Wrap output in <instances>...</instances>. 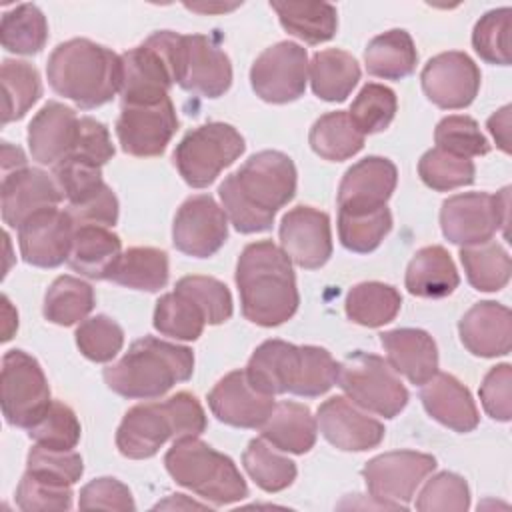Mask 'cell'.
Instances as JSON below:
<instances>
[{"label": "cell", "instance_id": "1", "mask_svg": "<svg viewBox=\"0 0 512 512\" xmlns=\"http://www.w3.org/2000/svg\"><path fill=\"white\" fill-rule=\"evenodd\" d=\"M296 194V166L284 152L252 154L218 188L222 208L242 234L266 232L274 214Z\"/></svg>", "mask_w": 512, "mask_h": 512}, {"label": "cell", "instance_id": "2", "mask_svg": "<svg viewBox=\"0 0 512 512\" xmlns=\"http://www.w3.org/2000/svg\"><path fill=\"white\" fill-rule=\"evenodd\" d=\"M236 286L242 314L258 326H280L300 304L292 260L272 240L248 244L238 256Z\"/></svg>", "mask_w": 512, "mask_h": 512}, {"label": "cell", "instance_id": "3", "mask_svg": "<svg viewBox=\"0 0 512 512\" xmlns=\"http://www.w3.org/2000/svg\"><path fill=\"white\" fill-rule=\"evenodd\" d=\"M46 76L56 94L92 110L120 92L122 58L88 38H72L52 50Z\"/></svg>", "mask_w": 512, "mask_h": 512}, {"label": "cell", "instance_id": "4", "mask_svg": "<svg viewBox=\"0 0 512 512\" xmlns=\"http://www.w3.org/2000/svg\"><path fill=\"white\" fill-rule=\"evenodd\" d=\"M192 372L194 354L188 346L144 336L116 364L104 368V382L124 398L154 400L174 384L190 380Z\"/></svg>", "mask_w": 512, "mask_h": 512}, {"label": "cell", "instance_id": "5", "mask_svg": "<svg viewBox=\"0 0 512 512\" xmlns=\"http://www.w3.org/2000/svg\"><path fill=\"white\" fill-rule=\"evenodd\" d=\"M206 426L198 398L190 392H176L164 402L132 406L116 430V446L126 458L144 460L154 456L170 438L200 436Z\"/></svg>", "mask_w": 512, "mask_h": 512}, {"label": "cell", "instance_id": "6", "mask_svg": "<svg viewBox=\"0 0 512 512\" xmlns=\"http://www.w3.org/2000/svg\"><path fill=\"white\" fill-rule=\"evenodd\" d=\"M164 466L176 484L216 506L234 504L248 496V486L234 460L198 436L174 440L164 456Z\"/></svg>", "mask_w": 512, "mask_h": 512}, {"label": "cell", "instance_id": "7", "mask_svg": "<svg viewBox=\"0 0 512 512\" xmlns=\"http://www.w3.org/2000/svg\"><path fill=\"white\" fill-rule=\"evenodd\" d=\"M168 52L174 82L186 92L218 98L232 84L230 58L204 34L168 32Z\"/></svg>", "mask_w": 512, "mask_h": 512}, {"label": "cell", "instance_id": "8", "mask_svg": "<svg viewBox=\"0 0 512 512\" xmlns=\"http://www.w3.org/2000/svg\"><path fill=\"white\" fill-rule=\"evenodd\" d=\"M242 134L226 122H208L190 130L174 150V166L192 188H206L244 152Z\"/></svg>", "mask_w": 512, "mask_h": 512}, {"label": "cell", "instance_id": "9", "mask_svg": "<svg viewBox=\"0 0 512 512\" xmlns=\"http://www.w3.org/2000/svg\"><path fill=\"white\" fill-rule=\"evenodd\" d=\"M338 386L362 410L394 418L408 404V390L388 360L356 352L338 366Z\"/></svg>", "mask_w": 512, "mask_h": 512}, {"label": "cell", "instance_id": "10", "mask_svg": "<svg viewBox=\"0 0 512 512\" xmlns=\"http://www.w3.org/2000/svg\"><path fill=\"white\" fill-rule=\"evenodd\" d=\"M2 414L8 424L32 428L50 408V386L38 360L24 350H8L2 358Z\"/></svg>", "mask_w": 512, "mask_h": 512}, {"label": "cell", "instance_id": "11", "mask_svg": "<svg viewBox=\"0 0 512 512\" xmlns=\"http://www.w3.org/2000/svg\"><path fill=\"white\" fill-rule=\"evenodd\" d=\"M508 196V186L498 194L464 192L450 196L440 210L442 234L462 248L492 240L508 222Z\"/></svg>", "mask_w": 512, "mask_h": 512}, {"label": "cell", "instance_id": "12", "mask_svg": "<svg viewBox=\"0 0 512 512\" xmlns=\"http://www.w3.org/2000/svg\"><path fill=\"white\" fill-rule=\"evenodd\" d=\"M120 58L122 104H152L168 98V90L174 84L168 54V30L154 32Z\"/></svg>", "mask_w": 512, "mask_h": 512}, {"label": "cell", "instance_id": "13", "mask_svg": "<svg viewBox=\"0 0 512 512\" xmlns=\"http://www.w3.org/2000/svg\"><path fill=\"white\" fill-rule=\"evenodd\" d=\"M436 468V458L414 450L384 452L368 460L362 478L370 496L386 508H406L416 488Z\"/></svg>", "mask_w": 512, "mask_h": 512}, {"label": "cell", "instance_id": "14", "mask_svg": "<svg viewBox=\"0 0 512 512\" xmlns=\"http://www.w3.org/2000/svg\"><path fill=\"white\" fill-rule=\"evenodd\" d=\"M308 54L296 42L268 46L250 68V84L256 96L270 104L298 100L306 90Z\"/></svg>", "mask_w": 512, "mask_h": 512}, {"label": "cell", "instance_id": "15", "mask_svg": "<svg viewBox=\"0 0 512 512\" xmlns=\"http://www.w3.org/2000/svg\"><path fill=\"white\" fill-rule=\"evenodd\" d=\"M178 128L176 110L170 98L152 104H122L116 120V136L130 156H160Z\"/></svg>", "mask_w": 512, "mask_h": 512}, {"label": "cell", "instance_id": "16", "mask_svg": "<svg viewBox=\"0 0 512 512\" xmlns=\"http://www.w3.org/2000/svg\"><path fill=\"white\" fill-rule=\"evenodd\" d=\"M228 238V216L208 194H198L182 202L172 224L174 246L188 256L208 258L216 254Z\"/></svg>", "mask_w": 512, "mask_h": 512}, {"label": "cell", "instance_id": "17", "mask_svg": "<svg viewBox=\"0 0 512 512\" xmlns=\"http://www.w3.org/2000/svg\"><path fill=\"white\" fill-rule=\"evenodd\" d=\"M420 80L432 104L444 110H458L474 102L482 76L468 54L450 50L430 58L422 68Z\"/></svg>", "mask_w": 512, "mask_h": 512}, {"label": "cell", "instance_id": "18", "mask_svg": "<svg viewBox=\"0 0 512 512\" xmlns=\"http://www.w3.org/2000/svg\"><path fill=\"white\" fill-rule=\"evenodd\" d=\"M280 246L300 268L324 266L332 256L330 216L312 206L288 210L280 222Z\"/></svg>", "mask_w": 512, "mask_h": 512}, {"label": "cell", "instance_id": "19", "mask_svg": "<svg viewBox=\"0 0 512 512\" xmlns=\"http://www.w3.org/2000/svg\"><path fill=\"white\" fill-rule=\"evenodd\" d=\"M74 220L56 206L32 214L18 228V244L24 262L38 268H56L70 256Z\"/></svg>", "mask_w": 512, "mask_h": 512}, {"label": "cell", "instance_id": "20", "mask_svg": "<svg viewBox=\"0 0 512 512\" xmlns=\"http://www.w3.org/2000/svg\"><path fill=\"white\" fill-rule=\"evenodd\" d=\"M316 424L322 436L344 452L376 448L384 438V426L360 410L350 398L332 396L318 406Z\"/></svg>", "mask_w": 512, "mask_h": 512}, {"label": "cell", "instance_id": "21", "mask_svg": "<svg viewBox=\"0 0 512 512\" xmlns=\"http://www.w3.org/2000/svg\"><path fill=\"white\" fill-rule=\"evenodd\" d=\"M212 414L236 428H262L272 414L274 396L258 392L246 378V370L228 372L220 378L208 394Z\"/></svg>", "mask_w": 512, "mask_h": 512}, {"label": "cell", "instance_id": "22", "mask_svg": "<svg viewBox=\"0 0 512 512\" xmlns=\"http://www.w3.org/2000/svg\"><path fill=\"white\" fill-rule=\"evenodd\" d=\"M62 192L54 178H50L44 170L38 168H16L4 174L0 200H2V220L20 228L24 220L32 214L58 206L62 200Z\"/></svg>", "mask_w": 512, "mask_h": 512}, {"label": "cell", "instance_id": "23", "mask_svg": "<svg viewBox=\"0 0 512 512\" xmlns=\"http://www.w3.org/2000/svg\"><path fill=\"white\" fill-rule=\"evenodd\" d=\"M458 332L462 344L474 356H504L512 348V314L504 304L476 302L460 318Z\"/></svg>", "mask_w": 512, "mask_h": 512}, {"label": "cell", "instance_id": "24", "mask_svg": "<svg viewBox=\"0 0 512 512\" xmlns=\"http://www.w3.org/2000/svg\"><path fill=\"white\" fill-rule=\"evenodd\" d=\"M302 372V346L284 340L262 342L248 360L246 378L262 394H286L296 390Z\"/></svg>", "mask_w": 512, "mask_h": 512}, {"label": "cell", "instance_id": "25", "mask_svg": "<svg viewBox=\"0 0 512 512\" xmlns=\"http://www.w3.org/2000/svg\"><path fill=\"white\" fill-rule=\"evenodd\" d=\"M80 118L70 106L48 102L28 126L30 154L38 164H58L76 144Z\"/></svg>", "mask_w": 512, "mask_h": 512}, {"label": "cell", "instance_id": "26", "mask_svg": "<svg viewBox=\"0 0 512 512\" xmlns=\"http://www.w3.org/2000/svg\"><path fill=\"white\" fill-rule=\"evenodd\" d=\"M398 182L394 162L382 156H368L346 170L338 186V208L386 206Z\"/></svg>", "mask_w": 512, "mask_h": 512}, {"label": "cell", "instance_id": "27", "mask_svg": "<svg viewBox=\"0 0 512 512\" xmlns=\"http://www.w3.org/2000/svg\"><path fill=\"white\" fill-rule=\"evenodd\" d=\"M388 364L412 384H426L438 372V348L434 338L420 328H396L380 334Z\"/></svg>", "mask_w": 512, "mask_h": 512}, {"label": "cell", "instance_id": "28", "mask_svg": "<svg viewBox=\"0 0 512 512\" xmlns=\"http://www.w3.org/2000/svg\"><path fill=\"white\" fill-rule=\"evenodd\" d=\"M420 400L434 420L454 432H472L480 422L478 408L468 388L452 374L436 372L426 384H422Z\"/></svg>", "mask_w": 512, "mask_h": 512}, {"label": "cell", "instance_id": "29", "mask_svg": "<svg viewBox=\"0 0 512 512\" xmlns=\"http://www.w3.org/2000/svg\"><path fill=\"white\" fill-rule=\"evenodd\" d=\"M122 256V242L118 234L106 226L84 224L74 228L68 264L92 280H108Z\"/></svg>", "mask_w": 512, "mask_h": 512}, {"label": "cell", "instance_id": "30", "mask_svg": "<svg viewBox=\"0 0 512 512\" xmlns=\"http://www.w3.org/2000/svg\"><path fill=\"white\" fill-rule=\"evenodd\" d=\"M318 424L310 408L300 402H280L262 424V438L282 452L306 454L316 444Z\"/></svg>", "mask_w": 512, "mask_h": 512}, {"label": "cell", "instance_id": "31", "mask_svg": "<svg viewBox=\"0 0 512 512\" xmlns=\"http://www.w3.org/2000/svg\"><path fill=\"white\" fill-rule=\"evenodd\" d=\"M404 284L412 296L444 298L458 288L460 276L446 248L426 246L412 256Z\"/></svg>", "mask_w": 512, "mask_h": 512}, {"label": "cell", "instance_id": "32", "mask_svg": "<svg viewBox=\"0 0 512 512\" xmlns=\"http://www.w3.org/2000/svg\"><path fill=\"white\" fill-rule=\"evenodd\" d=\"M312 92L326 102H342L360 80L356 58L340 48L320 50L308 64Z\"/></svg>", "mask_w": 512, "mask_h": 512}, {"label": "cell", "instance_id": "33", "mask_svg": "<svg viewBox=\"0 0 512 512\" xmlns=\"http://www.w3.org/2000/svg\"><path fill=\"white\" fill-rule=\"evenodd\" d=\"M364 62L368 74L376 78L402 80L414 72L418 52L406 30L392 28L368 42Z\"/></svg>", "mask_w": 512, "mask_h": 512}, {"label": "cell", "instance_id": "34", "mask_svg": "<svg viewBox=\"0 0 512 512\" xmlns=\"http://www.w3.org/2000/svg\"><path fill=\"white\" fill-rule=\"evenodd\" d=\"M278 14L282 28L304 40L306 44H320L334 38L338 28L336 6L328 2H270Z\"/></svg>", "mask_w": 512, "mask_h": 512}, {"label": "cell", "instance_id": "35", "mask_svg": "<svg viewBox=\"0 0 512 512\" xmlns=\"http://www.w3.org/2000/svg\"><path fill=\"white\" fill-rule=\"evenodd\" d=\"M52 176L62 196L68 200V212L92 206L110 190V186H106L102 180V166L76 154H70L54 164Z\"/></svg>", "mask_w": 512, "mask_h": 512}, {"label": "cell", "instance_id": "36", "mask_svg": "<svg viewBox=\"0 0 512 512\" xmlns=\"http://www.w3.org/2000/svg\"><path fill=\"white\" fill-rule=\"evenodd\" d=\"M308 142L320 158L342 162L362 150L364 134L358 130L348 112L336 110L320 116L312 124Z\"/></svg>", "mask_w": 512, "mask_h": 512}, {"label": "cell", "instance_id": "37", "mask_svg": "<svg viewBox=\"0 0 512 512\" xmlns=\"http://www.w3.org/2000/svg\"><path fill=\"white\" fill-rule=\"evenodd\" d=\"M168 276V254L164 250L134 246L120 256L110 280L132 290L158 292L168 284Z\"/></svg>", "mask_w": 512, "mask_h": 512}, {"label": "cell", "instance_id": "38", "mask_svg": "<svg viewBox=\"0 0 512 512\" xmlns=\"http://www.w3.org/2000/svg\"><path fill=\"white\" fill-rule=\"evenodd\" d=\"M402 306L400 292L384 282H360L346 294V316L368 328L392 322Z\"/></svg>", "mask_w": 512, "mask_h": 512}, {"label": "cell", "instance_id": "39", "mask_svg": "<svg viewBox=\"0 0 512 512\" xmlns=\"http://www.w3.org/2000/svg\"><path fill=\"white\" fill-rule=\"evenodd\" d=\"M392 228L388 206L338 208V236L344 248L368 254L380 246Z\"/></svg>", "mask_w": 512, "mask_h": 512}, {"label": "cell", "instance_id": "40", "mask_svg": "<svg viewBox=\"0 0 512 512\" xmlns=\"http://www.w3.org/2000/svg\"><path fill=\"white\" fill-rule=\"evenodd\" d=\"M2 124L20 120L42 96V82L38 70L24 60L2 62Z\"/></svg>", "mask_w": 512, "mask_h": 512}, {"label": "cell", "instance_id": "41", "mask_svg": "<svg viewBox=\"0 0 512 512\" xmlns=\"http://www.w3.org/2000/svg\"><path fill=\"white\" fill-rule=\"evenodd\" d=\"M94 288L76 276H58L44 296V318L58 326L84 320L94 308Z\"/></svg>", "mask_w": 512, "mask_h": 512}, {"label": "cell", "instance_id": "42", "mask_svg": "<svg viewBox=\"0 0 512 512\" xmlns=\"http://www.w3.org/2000/svg\"><path fill=\"white\" fill-rule=\"evenodd\" d=\"M48 40V22L36 4H18L4 12L0 24V42L14 54H38Z\"/></svg>", "mask_w": 512, "mask_h": 512}, {"label": "cell", "instance_id": "43", "mask_svg": "<svg viewBox=\"0 0 512 512\" xmlns=\"http://www.w3.org/2000/svg\"><path fill=\"white\" fill-rule=\"evenodd\" d=\"M460 262L464 266L468 282L480 292L502 290L512 272V262L504 246L498 242H484L478 246H466L460 250Z\"/></svg>", "mask_w": 512, "mask_h": 512}, {"label": "cell", "instance_id": "44", "mask_svg": "<svg viewBox=\"0 0 512 512\" xmlns=\"http://www.w3.org/2000/svg\"><path fill=\"white\" fill-rule=\"evenodd\" d=\"M242 464L248 476L266 492H280L296 478V464L274 452L264 438H254L242 454Z\"/></svg>", "mask_w": 512, "mask_h": 512}, {"label": "cell", "instance_id": "45", "mask_svg": "<svg viewBox=\"0 0 512 512\" xmlns=\"http://www.w3.org/2000/svg\"><path fill=\"white\" fill-rule=\"evenodd\" d=\"M204 314L200 308L184 294L170 292L164 294L154 308V328L176 340H196L204 330Z\"/></svg>", "mask_w": 512, "mask_h": 512}, {"label": "cell", "instance_id": "46", "mask_svg": "<svg viewBox=\"0 0 512 512\" xmlns=\"http://www.w3.org/2000/svg\"><path fill=\"white\" fill-rule=\"evenodd\" d=\"M422 182L438 192H448L474 182V162L464 156L450 154L442 148H432L422 154L418 162Z\"/></svg>", "mask_w": 512, "mask_h": 512}, {"label": "cell", "instance_id": "47", "mask_svg": "<svg viewBox=\"0 0 512 512\" xmlns=\"http://www.w3.org/2000/svg\"><path fill=\"white\" fill-rule=\"evenodd\" d=\"M72 496V484L32 470L24 472L16 488V504L24 512L70 510Z\"/></svg>", "mask_w": 512, "mask_h": 512}, {"label": "cell", "instance_id": "48", "mask_svg": "<svg viewBox=\"0 0 512 512\" xmlns=\"http://www.w3.org/2000/svg\"><path fill=\"white\" fill-rule=\"evenodd\" d=\"M396 108H398L396 94L384 84L370 82L358 92L348 114L358 126V130L366 136V134H376L386 130L394 120Z\"/></svg>", "mask_w": 512, "mask_h": 512}, {"label": "cell", "instance_id": "49", "mask_svg": "<svg viewBox=\"0 0 512 512\" xmlns=\"http://www.w3.org/2000/svg\"><path fill=\"white\" fill-rule=\"evenodd\" d=\"M510 8L486 12L474 26L472 46L488 64H510Z\"/></svg>", "mask_w": 512, "mask_h": 512}, {"label": "cell", "instance_id": "50", "mask_svg": "<svg viewBox=\"0 0 512 512\" xmlns=\"http://www.w3.org/2000/svg\"><path fill=\"white\" fill-rule=\"evenodd\" d=\"M174 290L188 296L200 308L206 324L216 326L232 316L230 290L212 276H184L176 282Z\"/></svg>", "mask_w": 512, "mask_h": 512}, {"label": "cell", "instance_id": "51", "mask_svg": "<svg viewBox=\"0 0 512 512\" xmlns=\"http://www.w3.org/2000/svg\"><path fill=\"white\" fill-rule=\"evenodd\" d=\"M80 434L82 428L74 410L58 400H52L48 412L28 428V436L36 444L52 450H74L80 442Z\"/></svg>", "mask_w": 512, "mask_h": 512}, {"label": "cell", "instance_id": "52", "mask_svg": "<svg viewBox=\"0 0 512 512\" xmlns=\"http://www.w3.org/2000/svg\"><path fill=\"white\" fill-rule=\"evenodd\" d=\"M124 344V330L106 314H96L76 328V346L92 362H110Z\"/></svg>", "mask_w": 512, "mask_h": 512}, {"label": "cell", "instance_id": "53", "mask_svg": "<svg viewBox=\"0 0 512 512\" xmlns=\"http://www.w3.org/2000/svg\"><path fill=\"white\" fill-rule=\"evenodd\" d=\"M434 140L436 148L464 158L484 156L490 152V144L480 132L476 120L464 114L442 118L434 130Z\"/></svg>", "mask_w": 512, "mask_h": 512}, {"label": "cell", "instance_id": "54", "mask_svg": "<svg viewBox=\"0 0 512 512\" xmlns=\"http://www.w3.org/2000/svg\"><path fill=\"white\" fill-rule=\"evenodd\" d=\"M470 506V490L462 476L454 472H438L418 494L416 508L422 512L454 510L464 512Z\"/></svg>", "mask_w": 512, "mask_h": 512}, {"label": "cell", "instance_id": "55", "mask_svg": "<svg viewBox=\"0 0 512 512\" xmlns=\"http://www.w3.org/2000/svg\"><path fill=\"white\" fill-rule=\"evenodd\" d=\"M338 366L340 364L326 348L310 344L302 346V372L294 394L304 398H316L326 394L336 384Z\"/></svg>", "mask_w": 512, "mask_h": 512}, {"label": "cell", "instance_id": "56", "mask_svg": "<svg viewBox=\"0 0 512 512\" xmlns=\"http://www.w3.org/2000/svg\"><path fill=\"white\" fill-rule=\"evenodd\" d=\"M26 470L40 472L66 484H76L84 472L82 456L74 450H52L36 444L28 452Z\"/></svg>", "mask_w": 512, "mask_h": 512}, {"label": "cell", "instance_id": "57", "mask_svg": "<svg viewBox=\"0 0 512 512\" xmlns=\"http://www.w3.org/2000/svg\"><path fill=\"white\" fill-rule=\"evenodd\" d=\"M78 506L82 510H122V512L136 510V504L128 486L110 476L88 482L80 490Z\"/></svg>", "mask_w": 512, "mask_h": 512}, {"label": "cell", "instance_id": "58", "mask_svg": "<svg viewBox=\"0 0 512 512\" xmlns=\"http://www.w3.org/2000/svg\"><path fill=\"white\" fill-rule=\"evenodd\" d=\"M512 368L510 364H498L488 370L480 386V400L486 414L498 422L512 418Z\"/></svg>", "mask_w": 512, "mask_h": 512}, {"label": "cell", "instance_id": "59", "mask_svg": "<svg viewBox=\"0 0 512 512\" xmlns=\"http://www.w3.org/2000/svg\"><path fill=\"white\" fill-rule=\"evenodd\" d=\"M70 154H76L84 160H90L98 166H104L114 156V146H112L108 128L96 118L82 116L80 122H78L76 144H74V150Z\"/></svg>", "mask_w": 512, "mask_h": 512}, {"label": "cell", "instance_id": "60", "mask_svg": "<svg viewBox=\"0 0 512 512\" xmlns=\"http://www.w3.org/2000/svg\"><path fill=\"white\" fill-rule=\"evenodd\" d=\"M510 110V106H504L488 118V130L504 152H510Z\"/></svg>", "mask_w": 512, "mask_h": 512}, {"label": "cell", "instance_id": "61", "mask_svg": "<svg viewBox=\"0 0 512 512\" xmlns=\"http://www.w3.org/2000/svg\"><path fill=\"white\" fill-rule=\"evenodd\" d=\"M174 506L176 508H204V504H198L194 500H186L184 502V494H172L170 500L156 504V508H174Z\"/></svg>", "mask_w": 512, "mask_h": 512}]
</instances>
